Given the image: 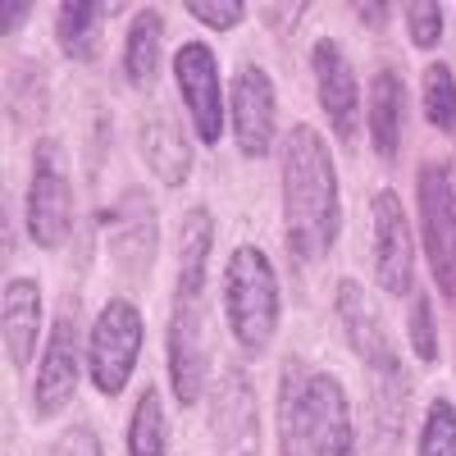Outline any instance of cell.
Here are the masks:
<instances>
[{
	"instance_id": "obj_19",
	"label": "cell",
	"mask_w": 456,
	"mask_h": 456,
	"mask_svg": "<svg viewBox=\"0 0 456 456\" xmlns=\"http://www.w3.org/2000/svg\"><path fill=\"white\" fill-rule=\"evenodd\" d=\"M160 60H165V14L156 5H146L133 14L128 42H124V78L137 92H146L160 78Z\"/></svg>"
},
{
	"instance_id": "obj_9",
	"label": "cell",
	"mask_w": 456,
	"mask_h": 456,
	"mask_svg": "<svg viewBox=\"0 0 456 456\" xmlns=\"http://www.w3.org/2000/svg\"><path fill=\"white\" fill-rule=\"evenodd\" d=\"M174 83H178V96L187 105V119H192V133L215 146L219 133H224V83H219V60L206 42H183L178 55H174Z\"/></svg>"
},
{
	"instance_id": "obj_2",
	"label": "cell",
	"mask_w": 456,
	"mask_h": 456,
	"mask_svg": "<svg viewBox=\"0 0 456 456\" xmlns=\"http://www.w3.org/2000/svg\"><path fill=\"white\" fill-rule=\"evenodd\" d=\"M342 201H338V169L329 142L297 124L283 137V238L297 260H324L338 242Z\"/></svg>"
},
{
	"instance_id": "obj_3",
	"label": "cell",
	"mask_w": 456,
	"mask_h": 456,
	"mask_svg": "<svg viewBox=\"0 0 456 456\" xmlns=\"http://www.w3.org/2000/svg\"><path fill=\"white\" fill-rule=\"evenodd\" d=\"M333 311H338V324H342L347 347L361 356V365L374 379L379 429L393 438L397 425H402V415H406V370H402V356H397V342L384 329V320H379V311H374V301L365 297V288L356 279H338Z\"/></svg>"
},
{
	"instance_id": "obj_21",
	"label": "cell",
	"mask_w": 456,
	"mask_h": 456,
	"mask_svg": "<svg viewBox=\"0 0 456 456\" xmlns=\"http://www.w3.org/2000/svg\"><path fill=\"white\" fill-rule=\"evenodd\" d=\"M128 456H169V420L156 388H142L133 415H128Z\"/></svg>"
},
{
	"instance_id": "obj_25",
	"label": "cell",
	"mask_w": 456,
	"mask_h": 456,
	"mask_svg": "<svg viewBox=\"0 0 456 456\" xmlns=\"http://www.w3.org/2000/svg\"><path fill=\"white\" fill-rule=\"evenodd\" d=\"M411 352L420 365H434L438 361V320H434V306H429V297H415L411 301Z\"/></svg>"
},
{
	"instance_id": "obj_29",
	"label": "cell",
	"mask_w": 456,
	"mask_h": 456,
	"mask_svg": "<svg viewBox=\"0 0 456 456\" xmlns=\"http://www.w3.org/2000/svg\"><path fill=\"white\" fill-rule=\"evenodd\" d=\"M32 14V5H0V32H19V23Z\"/></svg>"
},
{
	"instance_id": "obj_31",
	"label": "cell",
	"mask_w": 456,
	"mask_h": 456,
	"mask_svg": "<svg viewBox=\"0 0 456 456\" xmlns=\"http://www.w3.org/2000/svg\"><path fill=\"white\" fill-rule=\"evenodd\" d=\"M247 456H251V452H247Z\"/></svg>"
},
{
	"instance_id": "obj_24",
	"label": "cell",
	"mask_w": 456,
	"mask_h": 456,
	"mask_svg": "<svg viewBox=\"0 0 456 456\" xmlns=\"http://www.w3.org/2000/svg\"><path fill=\"white\" fill-rule=\"evenodd\" d=\"M415 456H456V406H452V397H434L429 402Z\"/></svg>"
},
{
	"instance_id": "obj_10",
	"label": "cell",
	"mask_w": 456,
	"mask_h": 456,
	"mask_svg": "<svg viewBox=\"0 0 456 456\" xmlns=\"http://www.w3.org/2000/svg\"><path fill=\"white\" fill-rule=\"evenodd\" d=\"M370 228H374V283L388 297H406L415 288V238L397 192H388V187L374 192Z\"/></svg>"
},
{
	"instance_id": "obj_14",
	"label": "cell",
	"mask_w": 456,
	"mask_h": 456,
	"mask_svg": "<svg viewBox=\"0 0 456 456\" xmlns=\"http://www.w3.org/2000/svg\"><path fill=\"white\" fill-rule=\"evenodd\" d=\"M306 425H311V456H356L352 402L338 374L311 370L306 388Z\"/></svg>"
},
{
	"instance_id": "obj_1",
	"label": "cell",
	"mask_w": 456,
	"mask_h": 456,
	"mask_svg": "<svg viewBox=\"0 0 456 456\" xmlns=\"http://www.w3.org/2000/svg\"><path fill=\"white\" fill-rule=\"evenodd\" d=\"M215 256V219L206 206L187 210L178 228V288L169 306V384L178 406H197L206 393V283Z\"/></svg>"
},
{
	"instance_id": "obj_6",
	"label": "cell",
	"mask_w": 456,
	"mask_h": 456,
	"mask_svg": "<svg viewBox=\"0 0 456 456\" xmlns=\"http://www.w3.org/2000/svg\"><path fill=\"white\" fill-rule=\"evenodd\" d=\"M83 320H78V297L60 301V315L51 324L42 365H37V384H32V415L37 420H55V415L73 402L78 393V374H83Z\"/></svg>"
},
{
	"instance_id": "obj_18",
	"label": "cell",
	"mask_w": 456,
	"mask_h": 456,
	"mask_svg": "<svg viewBox=\"0 0 456 456\" xmlns=\"http://www.w3.org/2000/svg\"><path fill=\"white\" fill-rule=\"evenodd\" d=\"M306 388H311V370L297 356L283 361L279 370V456H311Z\"/></svg>"
},
{
	"instance_id": "obj_12",
	"label": "cell",
	"mask_w": 456,
	"mask_h": 456,
	"mask_svg": "<svg viewBox=\"0 0 456 456\" xmlns=\"http://www.w3.org/2000/svg\"><path fill=\"white\" fill-rule=\"evenodd\" d=\"M156 206H151L146 192H124L119 206L110 210V260L124 279H146L151 265H156Z\"/></svg>"
},
{
	"instance_id": "obj_8",
	"label": "cell",
	"mask_w": 456,
	"mask_h": 456,
	"mask_svg": "<svg viewBox=\"0 0 456 456\" xmlns=\"http://www.w3.org/2000/svg\"><path fill=\"white\" fill-rule=\"evenodd\" d=\"M73 228V187L64 169V151L60 142H42L32 151V178H28V233L37 247H64Z\"/></svg>"
},
{
	"instance_id": "obj_20",
	"label": "cell",
	"mask_w": 456,
	"mask_h": 456,
	"mask_svg": "<svg viewBox=\"0 0 456 456\" xmlns=\"http://www.w3.org/2000/svg\"><path fill=\"white\" fill-rule=\"evenodd\" d=\"M119 5H60L55 10V42L73 64H96L105 19Z\"/></svg>"
},
{
	"instance_id": "obj_26",
	"label": "cell",
	"mask_w": 456,
	"mask_h": 456,
	"mask_svg": "<svg viewBox=\"0 0 456 456\" xmlns=\"http://www.w3.org/2000/svg\"><path fill=\"white\" fill-rule=\"evenodd\" d=\"M443 5H429V0H415V5H406V32H411V46L415 51H434L443 42Z\"/></svg>"
},
{
	"instance_id": "obj_11",
	"label": "cell",
	"mask_w": 456,
	"mask_h": 456,
	"mask_svg": "<svg viewBox=\"0 0 456 456\" xmlns=\"http://www.w3.org/2000/svg\"><path fill=\"white\" fill-rule=\"evenodd\" d=\"M228 119H233L238 151L251 160L270 156L274 133H279V105H274V83L260 64H242L233 92H228Z\"/></svg>"
},
{
	"instance_id": "obj_16",
	"label": "cell",
	"mask_w": 456,
	"mask_h": 456,
	"mask_svg": "<svg viewBox=\"0 0 456 456\" xmlns=\"http://www.w3.org/2000/svg\"><path fill=\"white\" fill-rule=\"evenodd\" d=\"M137 151H142L146 169L156 174L165 187H178V183L192 178V146H187V137L165 119V114H142Z\"/></svg>"
},
{
	"instance_id": "obj_13",
	"label": "cell",
	"mask_w": 456,
	"mask_h": 456,
	"mask_svg": "<svg viewBox=\"0 0 456 456\" xmlns=\"http://www.w3.org/2000/svg\"><path fill=\"white\" fill-rule=\"evenodd\" d=\"M311 69H315V96L329 114V124L342 142H352L361 128V87H356V73L352 60L333 37H320L315 51H311Z\"/></svg>"
},
{
	"instance_id": "obj_15",
	"label": "cell",
	"mask_w": 456,
	"mask_h": 456,
	"mask_svg": "<svg viewBox=\"0 0 456 456\" xmlns=\"http://www.w3.org/2000/svg\"><path fill=\"white\" fill-rule=\"evenodd\" d=\"M0 329H5V352L14 370H28L32 352H37V333H42V288L37 279L14 274L5 283V301H0Z\"/></svg>"
},
{
	"instance_id": "obj_22",
	"label": "cell",
	"mask_w": 456,
	"mask_h": 456,
	"mask_svg": "<svg viewBox=\"0 0 456 456\" xmlns=\"http://www.w3.org/2000/svg\"><path fill=\"white\" fill-rule=\"evenodd\" d=\"M256 429V402H251V388L242 370H228L224 374V393H219V406H215V434L224 443H238V438H251Z\"/></svg>"
},
{
	"instance_id": "obj_17",
	"label": "cell",
	"mask_w": 456,
	"mask_h": 456,
	"mask_svg": "<svg viewBox=\"0 0 456 456\" xmlns=\"http://www.w3.org/2000/svg\"><path fill=\"white\" fill-rule=\"evenodd\" d=\"M365 128L370 142L384 160H397L402 151V128H406V87L393 69H379L370 83V101H365Z\"/></svg>"
},
{
	"instance_id": "obj_23",
	"label": "cell",
	"mask_w": 456,
	"mask_h": 456,
	"mask_svg": "<svg viewBox=\"0 0 456 456\" xmlns=\"http://www.w3.org/2000/svg\"><path fill=\"white\" fill-rule=\"evenodd\" d=\"M420 101H425V119L438 133L456 128V78L447 64H429L425 69V83H420Z\"/></svg>"
},
{
	"instance_id": "obj_27",
	"label": "cell",
	"mask_w": 456,
	"mask_h": 456,
	"mask_svg": "<svg viewBox=\"0 0 456 456\" xmlns=\"http://www.w3.org/2000/svg\"><path fill=\"white\" fill-rule=\"evenodd\" d=\"M187 14H192L197 23H206V28H215V32H233V28L247 19V5H242V0H224V5L192 0V5H187Z\"/></svg>"
},
{
	"instance_id": "obj_5",
	"label": "cell",
	"mask_w": 456,
	"mask_h": 456,
	"mask_svg": "<svg viewBox=\"0 0 456 456\" xmlns=\"http://www.w3.org/2000/svg\"><path fill=\"white\" fill-rule=\"evenodd\" d=\"M142 338H146L142 311L128 297H110L87 333V374L101 397H119L128 388L142 356Z\"/></svg>"
},
{
	"instance_id": "obj_7",
	"label": "cell",
	"mask_w": 456,
	"mask_h": 456,
	"mask_svg": "<svg viewBox=\"0 0 456 456\" xmlns=\"http://www.w3.org/2000/svg\"><path fill=\"white\" fill-rule=\"evenodd\" d=\"M420 192V233L429 270L443 297H456V160H429L415 178Z\"/></svg>"
},
{
	"instance_id": "obj_30",
	"label": "cell",
	"mask_w": 456,
	"mask_h": 456,
	"mask_svg": "<svg viewBox=\"0 0 456 456\" xmlns=\"http://www.w3.org/2000/svg\"><path fill=\"white\" fill-rule=\"evenodd\" d=\"M388 14H393L388 5H356V19H361V23H384Z\"/></svg>"
},
{
	"instance_id": "obj_28",
	"label": "cell",
	"mask_w": 456,
	"mask_h": 456,
	"mask_svg": "<svg viewBox=\"0 0 456 456\" xmlns=\"http://www.w3.org/2000/svg\"><path fill=\"white\" fill-rule=\"evenodd\" d=\"M46 456H105V452H101V438H96L92 425H69V429L51 443Z\"/></svg>"
},
{
	"instance_id": "obj_4",
	"label": "cell",
	"mask_w": 456,
	"mask_h": 456,
	"mask_svg": "<svg viewBox=\"0 0 456 456\" xmlns=\"http://www.w3.org/2000/svg\"><path fill=\"white\" fill-rule=\"evenodd\" d=\"M283 297H279V274L270 256L260 247L242 242L224 260V320L233 342L247 356H265L279 333Z\"/></svg>"
}]
</instances>
